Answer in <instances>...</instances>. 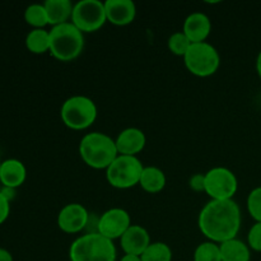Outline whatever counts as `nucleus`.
<instances>
[{"label":"nucleus","instance_id":"obj_2","mask_svg":"<svg viewBox=\"0 0 261 261\" xmlns=\"http://www.w3.org/2000/svg\"><path fill=\"white\" fill-rule=\"evenodd\" d=\"M79 154L83 162L93 170H107L119 155L116 143L105 133H88L79 143Z\"/></svg>","mask_w":261,"mask_h":261},{"label":"nucleus","instance_id":"obj_7","mask_svg":"<svg viewBox=\"0 0 261 261\" xmlns=\"http://www.w3.org/2000/svg\"><path fill=\"white\" fill-rule=\"evenodd\" d=\"M186 69L199 78L211 76L221 65V56L217 48L209 42L193 43L184 56Z\"/></svg>","mask_w":261,"mask_h":261},{"label":"nucleus","instance_id":"obj_14","mask_svg":"<svg viewBox=\"0 0 261 261\" xmlns=\"http://www.w3.org/2000/svg\"><path fill=\"white\" fill-rule=\"evenodd\" d=\"M107 22L115 25H127L137 17V7L132 0H107L105 2Z\"/></svg>","mask_w":261,"mask_h":261},{"label":"nucleus","instance_id":"obj_30","mask_svg":"<svg viewBox=\"0 0 261 261\" xmlns=\"http://www.w3.org/2000/svg\"><path fill=\"white\" fill-rule=\"evenodd\" d=\"M0 261H14V260H13V255L10 254L7 249L0 247Z\"/></svg>","mask_w":261,"mask_h":261},{"label":"nucleus","instance_id":"obj_22","mask_svg":"<svg viewBox=\"0 0 261 261\" xmlns=\"http://www.w3.org/2000/svg\"><path fill=\"white\" fill-rule=\"evenodd\" d=\"M172 250L165 242H152L143 252L142 261H172Z\"/></svg>","mask_w":261,"mask_h":261},{"label":"nucleus","instance_id":"obj_33","mask_svg":"<svg viewBox=\"0 0 261 261\" xmlns=\"http://www.w3.org/2000/svg\"><path fill=\"white\" fill-rule=\"evenodd\" d=\"M0 168H2V161H0Z\"/></svg>","mask_w":261,"mask_h":261},{"label":"nucleus","instance_id":"obj_8","mask_svg":"<svg viewBox=\"0 0 261 261\" xmlns=\"http://www.w3.org/2000/svg\"><path fill=\"white\" fill-rule=\"evenodd\" d=\"M70 22L83 33L101 30L107 22L105 3L99 0H81L75 3Z\"/></svg>","mask_w":261,"mask_h":261},{"label":"nucleus","instance_id":"obj_11","mask_svg":"<svg viewBox=\"0 0 261 261\" xmlns=\"http://www.w3.org/2000/svg\"><path fill=\"white\" fill-rule=\"evenodd\" d=\"M89 221L91 214L79 203L66 204L58 214V226L64 233H79L88 227Z\"/></svg>","mask_w":261,"mask_h":261},{"label":"nucleus","instance_id":"obj_17","mask_svg":"<svg viewBox=\"0 0 261 261\" xmlns=\"http://www.w3.org/2000/svg\"><path fill=\"white\" fill-rule=\"evenodd\" d=\"M43 5L47 12L48 24L53 27L71 20L74 4L70 0H47L43 3Z\"/></svg>","mask_w":261,"mask_h":261},{"label":"nucleus","instance_id":"obj_13","mask_svg":"<svg viewBox=\"0 0 261 261\" xmlns=\"http://www.w3.org/2000/svg\"><path fill=\"white\" fill-rule=\"evenodd\" d=\"M150 244L152 242L148 231L144 227L138 224H132L124 236L120 239V245L124 254L138 255V256H142Z\"/></svg>","mask_w":261,"mask_h":261},{"label":"nucleus","instance_id":"obj_18","mask_svg":"<svg viewBox=\"0 0 261 261\" xmlns=\"http://www.w3.org/2000/svg\"><path fill=\"white\" fill-rule=\"evenodd\" d=\"M166 175L161 168L154 167V166H147L143 168L142 176H140L139 186L149 194H157L165 189Z\"/></svg>","mask_w":261,"mask_h":261},{"label":"nucleus","instance_id":"obj_32","mask_svg":"<svg viewBox=\"0 0 261 261\" xmlns=\"http://www.w3.org/2000/svg\"><path fill=\"white\" fill-rule=\"evenodd\" d=\"M256 71H257V75H259V78L261 79V51L256 58Z\"/></svg>","mask_w":261,"mask_h":261},{"label":"nucleus","instance_id":"obj_9","mask_svg":"<svg viewBox=\"0 0 261 261\" xmlns=\"http://www.w3.org/2000/svg\"><path fill=\"white\" fill-rule=\"evenodd\" d=\"M204 193L211 200H231L239 190L236 175L229 168L213 167L204 173Z\"/></svg>","mask_w":261,"mask_h":261},{"label":"nucleus","instance_id":"obj_20","mask_svg":"<svg viewBox=\"0 0 261 261\" xmlns=\"http://www.w3.org/2000/svg\"><path fill=\"white\" fill-rule=\"evenodd\" d=\"M25 47L36 55L50 53V31H46L45 28L30 31L25 36Z\"/></svg>","mask_w":261,"mask_h":261},{"label":"nucleus","instance_id":"obj_10","mask_svg":"<svg viewBox=\"0 0 261 261\" xmlns=\"http://www.w3.org/2000/svg\"><path fill=\"white\" fill-rule=\"evenodd\" d=\"M130 226H132V218L125 209L111 208L99 217L97 222V232L114 241L121 239Z\"/></svg>","mask_w":261,"mask_h":261},{"label":"nucleus","instance_id":"obj_5","mask_svg":"<svg viewBox=\"0 0 261 261\" xmlns=\"http://www.w3.org/2000/svg\"><path fill=\"white\" fill-rule=\"evenodd\" d=\"M97 106L87 96H71L64 101L60 109L61 121L71 130H86L97 119Z\"/></svg>","mask_w":261,"mask_h":261},{"label":"nucleus","instance_id":"obj_16","mask_svg":"<svg viewBox=\"0 0 261 261\" xmlns=\"http://www.w3.org/2000/svg\"><path fill=\"white\" fill-rule=\"evenodd\" d=\"M27 178V170L24 163L15 158H9L2 162L0 168V182L4 188L18 189Z\"/></svg>","mask_w":261,"mask_h":261},{"label":"nucleus","instance_id":"obj_29","mask_svg":"<svg viewBox=\"0 0 261 261\" xmlns=\"http://www.w3.org/2000/svg\"><path fill=\"white\" fill-rule=\"evenodd\" d=\"M0 193H2L3 195H4L5 198H7L9 201H12L13 199L15 198V189L4 188V186H3V189H2V190H0Z\"/></svg>","mask_w":261,"mask_h":261},{"label":"nucleus","instance_id":"obj_12","mask_svg":"<svg viewBox=\"0 0 261 261\" xmlns=\"http://www.w3.org/2000/svg\"><path fill=\"white\" fill-rule=\"evenodd\" d=\"M119 154L137 157L145 148L147 137L144 132L138 127H126L115 139Z\"/></svg>","mask_w":261,"mask_h":261},{"label":"nucleus","instance_id":"obj_25","mask_svg":"<svg viewBox=\"0 0 261 261\" xmlns=\"http://www.w3.org/2000/svg\"><path fill=\"white\" fill-rule=\"evenodd\" d=\"M247 211L255 222L261 223V186L255 188L247 196Z\"/></svg>","mask_w":261,"mask_h":261},{"label":"nucleus","instance_id":"obj_3","mask_svg":"<svg viewBox=\"0 0 261 261\" xmlns=\"http://www.w3.org/2000/svg\"><path fill=\"white\" fill-rule=\"evenodd\" d=\"M117 251L114 241L98 232H88L74 240L69 249L70 261H116Z\"/></svg>","mask_w":261,"mask_h":261},{"label":"nucleus","instance_id":"obj_27","mask_svg":"<svg viewBox=\"0 0 261 261\" xmlns=\"http://www.w3.org/2000/svg\"><path fill=\"white\" fill-rule=\"evenodd\" d=\"M189 186H190L191 190H194L195 193H201L205 189V180H204L203 173H196L189 181Z\"/></svg>","mask_w":261,"mask_h":261},{"label":"nucleus","instance_id":"obj_24","mask_svg":"<svg viewBox=\"0 0 261 261\" xmlns=\"http://www.w3.org/2000/svg\"><path fill=\"white\" fill-rule=\"evenodd\" d=\"M191 45H193L191 41L186 37V35L182 31L172 33V35L168 37L167 41L168 50H170L173 55L182 56V58L186 55V53H188Z\"/></svg>","mask_w":261,"mask_h":261},{"label":"nucleus","instance_id":"obj_21","mask_svg":"<svg viewBox=\"0 0 261 261\" xmlns=\"http://www.w3.org/2000/svg\"><path fill=\"white\" fill-rule=\"evenodd\" d=\"M24 20L27 24L33 27V30L37 28H45L48 24L47 12L43 4H31L24 10Z\"/></svg>","mask_w":261,"mask_h":261},{"label":"nucleus","instance_id":"obj_31","mask_svg":"<svg viewBox=\"0 0 261 261\" xmlns=\"http://www.w3.org/2000/svg\"><path fill=\"white\" fill-rule=\"evenodd\" d=\"M120 261H142V257L138 256V255L124 254V256L121 257V260Z\"/></svg>","mask_w":261,"mask_h":261},{"label":"nucleus","instance_id":"obj_19","mask_svg":"<svg viewBox=\"0 0 261 261\" xmlns=\"http://www.w3.org/2000/svg\"><path fill=\"white\" fill-rule=\"evenodd\" d=\"M222 261H250L251 249L244 241L236 239L228 240L219 245Z\"/></svg>","mask_w":261,"mask_h":261},{"label":"nucleus","instance_id":"obj_1","mask_svg":"<svg viewBox=\"0 0 261 261\" xmlns=\"http://www.w3.org/2000/svg\"><path fill=\"white\" fill-rule=\"evenodd\" d=\"M198 226L208 241L221 245L239 234L241 209L233 199L209 200L199 213Z\"/></svg>","mask_w":261,"mask_h":261},{"label":"nucleus","instance_id":"obj_15","mask_svg":"<svg viewBox=\"0 0 261 261\" xmlns=\"http://www.w3.org/2000/svg\"><path fill=\"white\" fill-rule=\"evenodd\" d=\"M182 32L191 41V43L205 42L212 32L211 19L208 15L201 12L191 13L184 22Z\"/></svg>","mask_w":261,"mask_h":261},{"label":"nucleus","instance_id":"obj_28","mask_svg":"<svg viewBox=\"0 0 261 261\" xmlns=\"http://www.w3.org/2000/svg\"><path fill=\"white\" fill-rule=\"evenodd\" d=\"M10 214V201L0 193V224L4 223Z\"/></svg>","mask_w":261,"mask_h":261},{"label":"nucleus","instance_id":"obj_26","mask_svg":"<svg viewBox=\"0 0 261 261\" xmlns=\"http://www.w3.org/2000/svg\"><path fill=\"white\" fill-rule=\"evenodd\" d=\"M247 245L251 250L261 252V223L255 222L254 226L250 228L247 233Z\"/></svg>","mask_w":261,"mask_h":261},{"label":"nucleus","instance_id":"obj_23","mask_svg":"<svg viewBox=\"0 0 261 261\" xmlns=\"http://www.w3.org/2000/svg\"><path fill=\"white\" fill-rule=\"evenodd\" d=\"M194 261H222L221 247L216 242H201L194 251Z\"/></svg>","mask_w":261,"mask_h":261},{"label":"nucleus","instance_id":"obj_4","mask_svg":"<svg viewBox=\"0 0 261 261\" xmlns=\"http://www.w3.org/2000/svg\"><path fill=\"white\" fill-rule=\"evenodd\" d=\"M84 33L71 22L50 30V54L59 61H73L83 53Z\"/></svg>","mask_w":261,"mask_h":261},{"label":"nucleus","instance_id":"obj_6","mask_svg":"<svg viewBox=\"0 0 261 261\" xmlns=\"http://www.w3.org/2000/svg\"><path fill=\"white\" fill-rule=\"evenodd\" d=\"M143 168L144 166L138 157L119 154L115 158L114 162L107 167V182L112 188L120 189V190L134 188L139 185Z\"/></svg>","mask_w":261,"mask_h":261}]
</instances>
